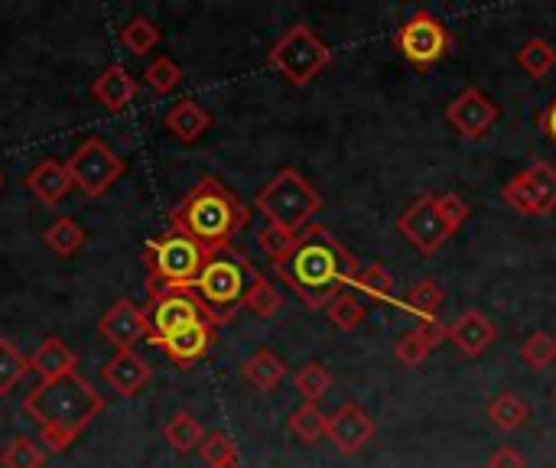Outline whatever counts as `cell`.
<instances>
[{
    "label": "cell",
    "mask_w": 556,
    "mask_h": 468,
    "mask_svg": "<svg viewBox=\"0 0 556 468\" xmlns=\"http://www.w3.org/2000/svg\"><path fill=\"white\" fill-rule=\"evenodd\" d=\"M274 270L306 309L323 313L342 290L352 287L362 261L329 228L313 222L300 231L293 251L287 254V261L274 264Z\"/></svg>",
    "instance_id": "1"
},
{
    "label": "cell",
    "mask_w": 556,
    "mask_h": 468,
    "mask_svg": "<svg viewBox=\"0 0 556 468\" xmlns=\"http://www.w3.org/2000/svg\"><path fill=\"white\" fill-rule=\"evenodd\" d=\"M23 414L36 423L46 450L59 456L104 414V397L81 375H68L39 381L23 397Z\"/></svg>",
    "instance_id": "2"
},
{
    "label": "cell",
    "mask_w": 556,
    "mask_h": 468,
    "mask_svg": "<svg viewBox=\"0 0 556 468\" xmlns=\"http://www.w3.org/2000/svg\"><path fill=\"white\" fill-rule=\"evenodd\" d=\"M251 208L215 176L195 182L169 212V228L192 238L208 254L231 251V241L248 228Z\"/></svg>",
    "instance_id": "3"
},
{
    "label": "cell",
    "mask_w": 556,
    "mask_h": 468,
    "mask_svg": "<svg viewBox=\"0 0 556 468\" xmlns=\"http://www.w3.org/2000/svg\"><path fill=\"white\" fill-rule=\"evenodd\" d=\"M469 218V202L456 192H427L417 195L401 215H397V231L420 251V254H437L453 235Z\"/></svg>",
    "instance_id": "4"
},
{
    "label": "cell",
    "mask_w": 556,
    "mask_h": 468,
    "mask_svg": "<svg viewBox=\"0 0 556 468\" xmlns=\"http://www.w3.org/2000/svg\"><path fill=\"white\" fill-rule=\"evenodd\" d=\"M254 208L267 218V225L287 228L300 235L323 212V192L293 166H283L254 199Z\"/></svg>",
    "instance_id": "5"
},
{
    "label": "cell",
    "mask_w": 556,
    "mask_h": 468,
    "mask_svg": "<svg viewBox=\"0 0 556 468\" xmlns=\"http://www.w3.org/2000/svg\"><path fill=\"white\" fill-rule=\"evenodd\" d=\"M251 277H254V264L244 254H238L235 248L208 257V264L202 267V274H199L192 290L205 303V309H208L215 326L231 322L235 313L244 306Z\"/></svg>",
    "instance_id": "6"
},
{
    "label": "cell",
    "mask_w": 556,
    "mask_h": 468,
    "mask_svg": "<svg viewBox=\"0 0 556 468\" xmlns=\"http://www.w3.org/2000/svg\"><path fill=\"white\" fill-rule=\"evenodd\" d=\"M208 251L199 248L192 238L179 235V231H163L160 238H153L143 251V264H147V296L173 290V287H195L202 267L208 264Z\"/></svg>",
    "instance_id": "7"
},
{
    "label": "cell",
    "mask_w": 556,
    "mask_h": 468,
    "mask_svg": "<svg viewBox=\"0 0 556 468\" xmlns=\"http://www.w3.org/2000/svg\"><path fill=\"white\" fill-rule=\"evenodd\" d=\"M332 49L316 36V29L313 26H306V23H296V26H290L274 46H270V52H267V65L277 72V75H283L290 85H296V88H306L323 68H329L332 65Z\"/></svg>",
    "instance_id": "8"
},
{
    "label": "cell",
    "mask_w": 556,
    "mask_h": 468,
    "mask_svg": "<svg viewBox=\"0 0 556 468\" xmlns=\"http://www.w3.org/2000/svg\"><path fill=\"white\" fill-rule=\"evenodd\" d=\"M65 169L72 186H78L88 199H101L124 176V160L104 137H85L65 160Z\"/></svg>",
    "instance_id": "9"
},
{
    "label": "cell",
    "mask_w": 556,
    "mask_h": 468,
    "mask_svg": "<svg viewBox=\"0 0 556 468\" xmlns=\"http://www.w3.org/2000/svg\"><path fill=\"white\" fill-rule=\"evenodd\" d=\"M394 46L401 49V55L414 68H433L453 49V36H450L446 23L440 16H433L427 10H417L394 33Z\"/></svg>",
    "instance_id": "10"
},
{
    "label": "cell",
    "mask_w": 556,
    "mask_h": 468,
    "mask_svg": "<svg viewBox=\"0 0 556 468\" xmlns=\"http://www.w3.org/2000/svg\"><path fill=\"white\" fill-rule=\"evenodd\" d=\"M143 313H147V329H150L147 342L150 345L160 342V339H166V336H173V332H179V329H186V326L212 322L205 303L189 287H173V290L153 293L150 303L143 306Z\"/></svg>",
    "instance_id": "11"
},
{
    "label": "cell",
    "mask_w": 556,
    "mask_h": 468,
    "mask_svg": "<svg viewBox=\"0 0 556 468\" xmlns=\"http://www.w3.org/2000/svg\"><path fill=\"white\" fill-rule=\"evenodd\" d=\"M502 199L511 212L528 218H544L556 212V166L551 163H531L518 176H511L502 186Z\"/></svg>",
    "instance_id": "12"
},
{
    "label": "cell",
    "mask_w": 556,
    "mask_h": 468,
    "mask_svg": "<svg viewBox=\"0 0 556 468\" xmlns=\"http://www.w3.org/2000/svg\"><path fill=\"white\" fill-rule=\"evenodd\" d=\"M498 121V104L482 91V88H466L446 104V124L463 137V140H479L485 137Z\"/></svg>",
    "instance_id": "13"
},
{
    "label": "cell",
    "mask_w": 556,
    "mask_h": 468,
    "mask_svg": "<svg viewBox=\"0 0 556 468\" xmlns=\"http://www.w3.org/2000/svg\"><path fill=\"white\" fill-rule=\"evenodd\" d=\"M378 427H375V417L355 404V401H345L332 417H329V433L326 440L342 453V456H355L362 453L371 440H375Z\"/></svg>",
    "instance_id": "14"
},
{
    "label": "cell",
    "mask_w": 556,
    "mask_h": 468,
    "mask_svg": "<svg viewBox=\"0 0 556 468\" xmlns=\"http://www.w3.org/2000/svg\"><path fill=\"white\" fill-rule=\"evenodd\" d=\"M98 332L108 345H114V352H130L137 342H147V336H150L147 313L124 296V300L111 303L108 313L98 319Z\"/></svg>",
    "instance_id": "15"
},
{
    "label": "cell",
    "mask_w": 556,
    "mask_h": 468,
    "mask_svg": "<svg viewBox=\"0 0 556 468\" xmlns=\"http://www.w3.org/2000/svg\"><path fill=\"white\" fill-rule=\"evenodd\" d=\"M215 329L218 326H212V322H195V326H186V329H179V332H173V336H166V339H160V342H153L173 365H179V368H192L195 362H202L212 349H215Z\"/></svg>",
    "instance_id": "16"
},
{
    "label": "cell",
    "mask_w": 556,
    "mask_h": 468,
    "mask_svg": "<svg viewBox=\"0 0 556 468\" xmlns=\"http://www.w3.org/2000/svg\"><path fill=\"white\" fill-rule=\"evenodd\" d=\"M101 378L111 391H117L121 397H134L140 394L150 381H153V365H147V358H140L134 349L130 352H114L104 368Z\"/></svg>",
    "instance_id": "17"
},
{
    "label": "cell",
    "mask_w": 556,
    "mask_h": 468,
    "mask_svg": "<svg viewBox=\"0 0 556 468\" xmlns=\"http://www.w3.org/2000/svg\"><path fill=\"white\" fill-rule=\"evenodd\" d=\"M446 339H450V326L440 322V319H427V322H420L417 329L404 332V336L394 342V358H397L401 365H407V368H417V365H424Z\"/></svg>",
    "instance_id": "18"
},
{
    "label": "cell",
    "mask_w": 556,
    "mask_h": 468,
    "mask_svg": "<svg viewBox=\"0 0 556 468\" xmlns=\"http://www.w3.org/2000/svg\"><path fill=\"white\" fill-rule=\"evenodd\" d=\"M498 339L495 322L482 313V309H466L453 326H450V342L466 355V358H479L492 349V342Z\"/></svg>",
    "instance_id": "19"
},
{
    "label": "cell",
    "mask_w": 556,
    "mask_h": 468,
    "mask_svg": "<svg viewBox=\"0 0 556 468\" xmlns=\"http://www.w3.org/2000/svg\"><path fill=\"white\" fill-rule=\"evenodd\" d=\"M137 78L127 72V65H121V62H111L94 81H91V98L104 107V111H111V114H121L134 98H137Z\"/></svg>",
    "instance_id": "20"
},
{
    "label": "cell",
    "mask_w": 556,
    "mask_h": 468,
    "mask_svg": "<svg viewBox=\"0 0 556 468\" xmlns=\"http://www.w3.org/2000/svg\"><path fill=\"white\" fill-rule=\"evenodd\" d=\"M26 189H29L42 205L55 208V205L68 195V189H72V179H68L65 163H59V160H39V163L26 173Z\"/></svg>",
    "instance_id": "21"
},
{
    "label": "cell",
    "mask_w": 556,
    "mask_h": 468,
    "mask_svg": "<svg viewBox=\"0 0 556 468\" xmlns=\"http://www.w3.org/2000/svg\"><path fill=\"white\" fill-rule=\"evenodd\" d=\"M29 371H36L39 381H59V378L78 375V358H75V352L62 339L49 336L29 355Z\"/></svg>",
    "instance_id": "22"
},
{
    "label": "cell",
    "mask_w": 556,
    "mask_h": 468,
    "mask_svg": "<svg viewBox=\"0 0 556 468\" xmlns=\"http://www.w3.org/2000/svg\"><path fill=\"white\" fill-rule=\"evenodd\" d=\"M163 124H166V130H169L179 143H195V140L212 127V114H208L199 101L182 98L179 104H173V107L166 111Z\"/></svg>",
    "instance_id": "23"
},
{
    "label": "cell",
    "mask_w": 556,
    "mask_h": 468,
    "mask_svg": "<svg viewBox=\"0 0 556 468\" xmlns=\"http://www.w3.org/2000/svg\"><path fill=\"white\" fill-rule=\"evenodd\" d=\"M241 378H244L257 394H270V391H277V388L283 384V378H287V365H283V358H280L277 352H270V349H257V352H251V355L244 358V365H241Z\"/></svg>",
    "instance_id": "24"
},
{
    "label": "cell",
    "mask_w": 556,
    "mask_h": 468,
    "mask_svg": "<svg viewBox=\"0 0 556 468\" xmlns=\"http://www.w3.org/2000/svg\"><path fill=\"white\" fill-rule=\"evenodd\" d=\"M485 417H489V423H492L495 430H502V433H518V430L528 423L531 407H528V401H525L521 394L505 391V394L492 397V404H489Z\"/></svg>",
    "instance_id": "25"
},
{
    "label": "cell",
    "mask_w": 556,
    "mask_h": 468,
    "mask_svg": "<svg viewBox=\"0 0 556 468\" xmlns=\"http://www.w3.org/2000/svg\"><path fill=\"white\" fill-rule=\"evenodd\" d=\"M163 440L169 443V450H176L179 456H189V453H199L202 440H205V430L202 423L189 414V410H179L166 420L163 427Z\"/></svg>",
    "instance_id": "26"
},
{
    "label": "cell",
    "mask_w": 556,
    "mask_h": 468,
    "mask_svg": "<svg viewBox=\"0 0 556 468\" xmlns=\"http://www.w3.org/2000/svg\"><path fill=\"white\" fill-rule=\"evenodd\" d=\"M287 427H290V433H293L303 446H316V443H323L326 433H329V414H323L319 404H306V401H303V404L290 414Z\"/></svg>",
    "instance_id": "27"
},
{
    "label": "cell",
    "mask_w": 556,
    "mask_h": 468,
    "mask_svg": "<svg viewBox=\"0 0 556 468\" xmlns=\"http://www.w3.org/2000/svg\"><path fill=\"white\" fill-rule=\"evenodd\" d=\"M42 244H46L55 257H72V254H78V251L85 248V228H81L75 218L62 215V218H55V222L42 231Z\"/></svg>",
    "instance_id": "28"
},
{
    "label": "cell",
    "mask_w": 556,
    "mask_h": 468,
    "mask_svg": "<svg viewBox=\"0 0 556 468\" xmlns=\"http://www.w3.org/2000/svg\"><path fill=\"white\" fill-rule=\"evenodd\" d=\"M121 46H124L130 55L143 59V55H150V52L160 46V26H156L150 16L137 13V16H130V20L121 26Z\"/></svg>",
    "instance_id": "29"
},
{
    "label": "cell",
    "mask_w": 556,
    "mask_h": 468,
    "mask_svg": "<svg viewBox=\"0 0 556 468\" xmlns=\"http://www.w3.org/2000/svg\"><path fill=\"white\" fill-rule=\"evenodd\" d=\"M443 300H446V293H443V287L437 280H420V283H414L407 290V296L401 300V306L410 316H417L420 322H427V319H437V313L443 309Z\"/></svg>",
    "instance_id": "30"
},
{
    "label": "cell",
    "mask_w": 556,
    "mask_h": 468,
    "mask_svg": "<svg viewBox=\"0 0 556 468\" xmlns=\"http://www.w3.org/2000/svg\"><path fill=\"white\" fill-rule=\"evenodd\" d=\"M244 309L261 316V319H274L283 309L280 290L261 270H254V277H251V287H248V296H244Z\"/></svg>",
    "instance_id": "31"
},
{
    "label": "cell",
    "mask_w": 556,
    "mask_h": 468,
    "mask_svg": "<svg viewBox=\"0 0 556 468\" xmlns=\"http://www.w3.org/2000/svg\"><path fill=\"white\" fill-rule=\"evenodd\" d=\"M323 313H326V319H329L336 329H342V332H352V329H358V326L368 319V306L362 303V296H358L355 290H342Z\"/></svg>",
    "instance_id": "32"
},
{
    "label": "cell",
    "mask_w": 556,
    "mask_h": 468,
    "mask_svg": "<svg viewBox=\"0 0 556 468\" xmlns=\"http://www.w3.org/2000/svg\"><path fill=\"white\" fill-rule=\"evenodd\" d=\"M352 290L365 300H375V303H388L394 300V277L384 264H368L358 270V277L352 280Z\"/></svg>",
    "instance_id": "33"
},
{
    "label": "cell",
    "mask_w": 556,
    "mask_h": 468,
    "mask_svg": "<svg viewBox=\"0 0 556 468\" xmlns=\"http://www.w3.org/2000/svg\"><path fill=\"white\" fill-rule=\"evenodd\" d=\"M518 65H521L531 78H544V75H551V68L556 65V49L544 39V36H534V39H528V42L518 49Z\"/></svg>",
    "instance_id": "34"
},
{
    "label": "cell",
    "mask_w": 556,
    "mask_h": 468,
    "mask_svg": "<svg viewBox=\"0 0 556 468\" xmlns=\"http://www.w3.org/2000/svg\"><path fill=\"white\" fill-rule=\"evenodd\" d=\"M293 388L306 404H319L329 388H332V375L319 365V362H306L296 375H293Z\"/></svg>",
    "instance_id": "35"
},
{
    "label": "cell",
    "mask_w": 556,
    "mask_h": 468,
    "mask_svg": "<svg viewBox=\"0 0 556 468\" xmlns=\"http://www.w3.org/2000/svg\"><path fill=\"white\" fill-rule=\"evenodd\" d=\"M46 466V450L29 440V437H13L0 450V468H42Z\"/></svg>",
    "instance_id": "36"
},
{
    "label": "cell",
    "mask_w": 556,
    "mask_h": 468,
    "mask_svg": "<svg viewBox=\"0 0 556 468\" xmlns=\"http://www.w3.org/2000/svg\"><path fill=\"white\" fill-rule=\"evenodd\" d=\"M29 371V355H23L10 339H0V397H7Z\"/></svg>",
    "instance_id": "37"
},
{
    "label": "cell",
    "mask_w": 556,
    "mask_h": 468,
    "mask_svg": "<svg viewBox=\"0 0 556 468\" xmlns=\"http://www.w3.org/2000/svg\"><path fill=\"white\" fill-rule=\"evenodd\" d=\"M143 81H147V88L153 91V94H169V91H176L179 88V81H182V68L169 59V55H156L153 62H147V68H143Z\"/></svg>",
    "instance_id": "38"
},
{
    "label": "cell",
    "mask_w": 556,
    "mask_h": 468,
    "mask_svg": "<svg viewBox=\"0 0 556 468\" xmlns=\"http://www.w3.org/2000/svg\"><path fill=\"white\" fill-rule=\"evenodd\" d=\"M521 362L528 365V368H534V371H544V368H551L556 362V339L551 332H544V329H538V332H531L525 342H521Z\"/></svg>",
    "instance_id": "39"
},
{
    "label": "cell",
    "mask_w": 556,
    "mask_h": 468,
    "mask_svg": "<svg viewBox=\"0 0 556 468\" xmlns=\"http://www.w3.org/2000/svg\"><path fill=\"white\" fill-rule=\"evenodd\" d=\"M296 238H300V235H293V231H287V228L264 225V228L257 231V248L270 257V264H280V261H287V254L293 251Z\"/></svg>",
    "instance_id": "40"
},
{
    "label": "cell",
    "mask_w": 556,
    "mask_h": 468,
    "mask_svg": "<svg viewBox=\"0 0 556 468\" xmlns=\"http://www.w3.org/2000/svg\"><path fill=\"white\" fill-rule=\"evenodd\" d=\"M199 456H202V463L208 468L222 466V463L238 459V443H235L228 433L215 430V433H205V440H202V446H199Z\"/></svg>",
    "instance_id": "41"
},
{
    "label": "cell",
    "mask_w": 556,
    "mask_h": 468,
    "mask_svg": "<svg viewBox=\"0 0 556 468\" xmlns=\"http://www.w3.org/2000/svg\"><path fill=\"white\" fill-rule=\"evenodd\" d=\"M485 468H528V459L515 450V446H502L489 456Z\"/></svg>",
    "instance_id": "42"
},
{
    "label": "cell",
    "mask_w": 556,
    "mask_h": 468,
    "mask_svg": "<svg viewBox=\"0 0 556 468\" xmlns=\"http://www.w3.org/2000/svg\"><path fill=\"white\" fill-rule=\"evenodd\" d=\"M538 127L544 130V137L556 147V94L551 98V104L538 114Z\"/></svg>",
    "instance_id": "43"
},
{
    "label": "cell",
    "mask_w": 556,
    "mask_h": 468,
    "mask_svg": "<svg viewBox=\"0 0 556 468\" xmlns=\"http://www.w3.org/2000/svg\"><path fill=\"white\" fill-rule=\"evenodd\" d=\"M212 468H244L241 459H231V463H222V466H212Z\"/></svg>",
    "instance_id": "44"
},
{
    "label": "cell",
    "mask_w": 556,
    "mask_h": 468,
    "mask_svg": "<svg viewBox=\"0 0 556 468\" xmlns=\"http://www.w3.org/2000/svg\"><path fill=\"white\" fill-rule=\"evenodd\" d=\"M0 186H3V173H0Z\"/></svg>",
    "instance_id": "45"
},
{
    "label": "cell",
    "mask_w": 556,
    "mask_h": 468,
    "mask_svg": "<svg viewBox=\"0 0 556 468\" xmlns=\"http://www.w3.org/2000/svg\"><path fill=\"white\" fill-rule=\"evenodd\" d=\"M554 401H556V391H554Z\"/></svg>",
    "instance_id": "46"
}]
</instances>
